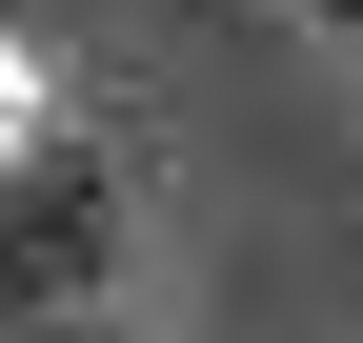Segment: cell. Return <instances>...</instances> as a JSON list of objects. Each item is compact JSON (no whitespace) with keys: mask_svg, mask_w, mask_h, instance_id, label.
Segmentation results:
<instances>
[{"mask_svg":"<svg viewBox=\"0 0 363 343\" xmlns=\"http://www.w3.org/2000/svg\"><path fill=\"white\" fill-rule=\"evenodd\" d=\"M303 21H323V40H363V0H303Z\"/></svg>","mask_w":363,"mask_h":343,"instance_id":"cell-1","label":"cell"},{"mask_svg":"<svg viewBox=\"0 0 363 343\" xmlns=\"http://www.w3.org/2000/svg\"><path fill=\"white\" fill-rule=\"evenodd\" d=\"M0 142H21V61H0Z\"/></svg>","mask_w":363,"mask_h":343,"instance_id":"cell-2","label":"cell"}]
</instances>
